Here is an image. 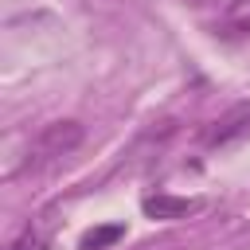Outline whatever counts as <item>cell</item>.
Wrapping results in <instances>:
<instances>
[{"label":"cell","instance_id":"cell-1","mask_svg":"<svg viewBox=\"0 0 250 250\" xmlns=\"http://www.w3.org/2000/svg\"><path fill=\"white\" fill-rule=\"evenodd\" d=\"M78 145H82V125L78 121H51V125H43L35 133V141H31L20 172H39V168L62 160L66 152H74Z\"/></svg>","mask_w":250,"mask_h":250},{"label":"cell","instance_id":"cell-2","mask_svg":"<svg viewBox=\"0 0 250 250\" xmlns=\"http://www.w3.org/2000/svg\"><path fill=\"white\" fill-rule=\"evenodd\" d=\"M246 133H250V102H238V105H230L223 117H215L203 129V145L219 148V145H230V141H238Z\"/></svg>","mask_w":250,"mask_h":250},{"label":"cell","instance_id":"cell-3","mask_svg":"<svg viewBox=\"0 0 250 250\" xmlns=\"http://www.w3.org/2000/svg\"><path fill=\"white\" fill-rule=\"evenodd\" d=\"M141 207H145V215H148V219H184V215L199 211V199H180V195H148Z\"/></svg>","mask_w":250,"mask_h":250},{"label":"cell","instance_id":"cell-4","mask_svg":"<svg viewBox=\"0 0 250 250\" xmlns=\"http://www.w3.org/2000/svg\"><path fill=\"white\" fill-rule=\"evenodd\" d=\"M121 234H125V227H121V223L94 227V230H86V234H82V242H78V246H82V250H105V246H113Z\"/></svg>","mask_w":250,"mask_h":250},{"label":"cell","instance_id":"cell-5","mask_svg":"<svg viewBox=\"0 0 250 250\" xmlns=\"http://www.w3.org/2000/svg\"><path fill=\"white\" fill-rule=\"evenodd\" d=\"M47 242H51V238H47V230H43L39 223H31V227H27V230H23L8 250H47Z\"/></svg>","mask_w":250,"mask_h":250},{"label":"cell","instance_id":"cell-6","mask_svg":"<svg viewBox=\"0 0 250 250\" xmlns=\"http://www.w3.org/2000/svg\"><path fill=\"white\" fill-rule=\"evenodd\" d=\"M227 31H238V35H250V0H238L227 16Z\"/></svg>","mask_w":250,"mask_h":250}]
</instances>
